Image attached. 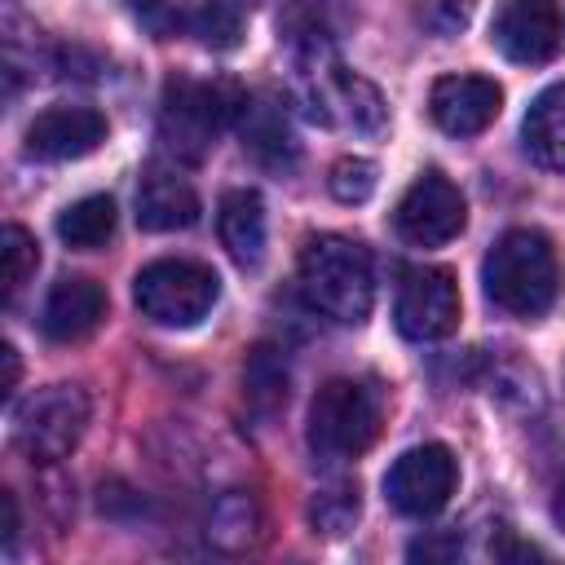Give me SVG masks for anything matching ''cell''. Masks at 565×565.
I'll use <instances>...</instances> for the list:
<instances>
[{
    "label": "cell",
    "instance_id": "1",
    "mask_svg": "<svg viewBox=\"0 0 565 565\" xmlns=\"http://www.w3.org/2000/svg\"><path fill=\"white\" fill-rule=\"evenodd\" d=\"M300 291L331 322H362L375 305L371 252L349 234H313L300 252Z\"/></svg>",
    "mask_w": 565,
    "mask_h": 565
},
{
    "label": "cell",
    "instance_id": "2",
    "mask_svg": "<svg viewBox=\"0 0 565 565\" xmlns=\"http://www.w3.org/2000/svg\"><path fill=\"white\" fill-rule=\"evenodd\" d=\"M486 296L512 318H539L561 291V265L539 230H508L481 265Z\"/></svg>",
    "mask_w": 565,
    "mask_h": 565
},
{
    "label": "cell",
    "instance_id": "3",
    "mask_svg": "<svg viewBox=\"0 0 565 565\" xmlns=\"http://www.w3.org/2000/svg\"><path fill=\"white\" fill-rule=\"evenodd\" d=\"M247 97L234 93V84H212V79H190V75H172L163 84V102H159V141L172 159L199 163L221 128L234 119V110H243Z\"/></svg>",
    "mask_w": 565,
    "mask_h": 565
},
{
    "label": "cell",
    "instance_id": "4",
    "mask_svg": "<svg viewBox=\"0 0 565 565\" xmlns=\"http://www.w3.org/2000/svg\"><path fill=\"white\" fill-rule=\"evenodd\" d=\"M380 419H384V402L371 384L349 375L327 380L309 402V450L322 463L358 459L380 437Z\"/></svg>",
    "mask_w": 565,
    "mask_h": 565
},
{
    "label": "cell",
    "instance_id": "5",
    "mask_svg": "<svg viewBox=\"0 0 565 565\" xmlns=\"http://www.w3.org/2000/svg\"><path fill=\"white\" fill-rule=\"evenodd\" d=\"M88 428V393L79 384L35 388L13 415V441L31 463L66 459Z\"/></svg>",
    "mask_w": 565,
    "mask_h": 565
},
{
    "label": "cell",
    "instance_id": "6",
    "mask_svg": "<svg viewBox=\"0 0 565 565\" xmlns=\"http://www.w3.org/2000/svg\"><path fill=\"white\" fill-rule=\"evenodd\" d=\"M216 296H221V282L199 260H154L132 282V300H137L141 318H150L159 327L203 322L212 313Z\"/></svg>",
    "mask_w": 565,
    "mask_h": 565
},
{
    "label": "cell",
    "instance_id": "7",
    "mask_svg": "<svg viewBox=\"0 0 565 565\" xmlns=\"http://www.w3.org/2000/svg\"><path fill=\"white\" fill-rule=\"evenodd\" d=\"M397 331L406 340H446L459 327V282L441 265H419L402 274L397 287Z\"/></svg>",
    "mask_w": 565,
    "mask_h": 565
},
{
    "label": "cell",
    "instance_id": "8",
    "mask_svg": "<svg viewBox=\"0 0 565 565\" xmlns=\"http://www.w3.org/2000/svg\"><path fill=\"white\" fill-rule=\"evenodd\" d=\"M455 481H459L455 455H450L446 446L428 441V446L406 450V455L388 468L384 494H388V503H393L402 516H419V521H424V516H437V512L450 503Z\"/></svg>",
    "mask_w": 565,
    "mask_h": 565
},
{
    "label": "cell",
    "instance_id": "9",
    "mask_svg": "<svg viewBox=\"0 0 565 565\" xmlns=\"http://www.w3.org/2000/svg\"><path fill=\"white\" fill-rule=\"evenodd\" d=\"M397 234L415 247H441L450 238H459V230L468 225V207L455 181H446L441 172H424L411 181V190L402 194L397 212Z\"/></svg>",
    "mask_w": 565,
    "mask_h": 565
},
{
    "label": "cell",
    "instance_id": "10",
    "mask_svg": "<svg viewBox=\"0 0 565 565\" xmlns=\"http://www.w3.org/2000/svg\"><path fill=\"white\" fill-rule=\"evenodd\" d=\"M106 141V115L93 106H49L26 124V159L40 163H66L84 159Z\"/></svg>",
    "mask_w": 565,
    "mask_h": 565
},
{
    "label": "cell",
    "instance_id": "11",
    "mask_svg": "<svg viewBox=\"0 0 565 565\" xmlns=\"http://www.w3.org/2000/svg\"><path fill=\"white\" fill-rule=\"evenodd\" d=\"M503 88L486 75H441L428 93V115L450 137H477L494 124Z\"/></svg>",
    "mask_w": 565,
    "mask_h": 565
},
{
    "label": "cell",
    "instance_id": "12",
    "mask_svg": "<svg viewBox=\"0 0 565 565\" xmlns=\"http://www.w3.org/2000/svg\"><path fill=\"white\" fill-rule=\"evenodd\" d=\"M503 57L521 66H539L561 49V13L552 0H508L494 18V35Z\"/></svg>",
    "mask_w": 565,
    "mask_h": 565
},
{
    "label": "cell",
    "instance_id": "13",
    "mask_svg": "<svg viewBox=\"0 0 565 565\" xmlns=\"http://www.w3.org/2000/svg\"><path fill=\"white\" fill-rule=\"evenodd\" d=\"M106 318V291L102 282L84 278V274H71V278H57L49 300H44V335L57 340V344H71V340H84L102 327Z\"/></svg>",
    "mask_w": 565,
    "mask_h": 565
},
{
    "label": "cell",
    "instance_id": "14",
    "mask_svg": "<svg viewBox=\"0 0 565 565\" xmlns=\"http://www.w3.org/2000/svg\"><path fill=\"white\" fill-rule=\"evenodd\" d=\"M199 221V194L185 177L168 168H146L137 185V225L168 234V230H190Z\"/></svg>",
    "mask_w": 565,
    "mask_h": 565
},
{
    "label": "cell",
    "instance_id": "15",
    "mask_svg": "<svg viewBox=\"0 0 565 565\" xmlns=\"http://www.w3.org/2000/svg\"><path fill=\"white\" fill-rule=\"evenodd\" d=\"M216 225H221V243L234 256V265L256 269L265 256V203H260V194L256 190H230L221 199Z\"/></svg>",
    "mask_w": 565,
    "mask_h": 565
},
{
    "label": "cell",
    "instance_id": "16",
    "mask_svg": "<svg viewBox=\"0 0 565 565\" xmlns=\"http://www.w3.org/2000/svg\"><path fill=\"white\" fill-rule=\"evenodd\" d=\"M243 146L265 168H287L296 159V137H291L287 115L274 97H256L252 106L243 102Z\"/></svg>",
    "mask_w": 565,
    "mask_h": 565
},
{
    "label": "cell",
    "instance_id": "17",
    "mask_svg": "<svg viewBox=\"0 0 565 565\" xmlns=\"http://www.w3.org/2000/svg\"><path fill=\"white\" fill-rule=\"evenodd\" d=\"M243 402L260 424H269L287 406V362L274 344H256L247 353V362H243Z\"/></svg>",
    "mask_w": 565,
    "mask_h": 565
},
{
    "label": "cell",
    "instance_id": "18",
    "mask_svg": "<svg viewBox=\"0 0 565 565\" xmlns=\"http://www.w3.org/2000/svg\"><path fill=\"white\" fill-rule=\"evenodd\" d=\"M207 539L221 547V552H252L260 539H265V516H260V503L243 490H230L212 503V516H207Z\"/></svg>",
    "mask_w": 565,
    "mask_h": 565
},
{
    "label": "cell",
    "instance_id": "19",
    "mask_svg": "<svg viewBox=\"0 0 565 565\" xmlns=\"http://www.w3.org/2000/svg\"><path fill=\"white\" fill-rule=\"evenodd\" d=\"M521 137L543 168H565V84H552L547 93L534 97Z\"/></svg>",
    "mask_w": 565,
    "mask_h": 565
},
{
    "label": "cell",
    "instance_id": "20",
    "mask_svg": "<svg viewBox=\"0 0 565 565\" xmlns=\"http://www.w3.org/2000/svg\"><path fill=\"white\" fill-rule=\"evenodd\" d=\"M110 234H115V203H110L106 194H88V199L71 203V207L57 216V238H62L66 247L93 252V247H102Z\"/></svg>",
    "mask_w": 565,
    "mask_h": 565
},
{
    "label": "cell",
    "instance_id": "21",
    "mask_svg": "<svg viewBox=\"0 0 565 565\" xmlns=\"http://www.w3.org/2000/svg\"><path fill=\"white\" fill-rule=\"evenodd\" d=\"M358 512H362V499H358V486L353 481H331V486L313 490V499H309V521L327 539L349 534L353 521H358Z\"/></svg>",
    "mask_w": 565,
    "mask_h": 565
},
{
    "label": "cell",
    "instance_id": "22",
    "mask_svg": "<svg viewBox=\"0 0 565 565\" xmlns=\"http://www.w3.org/2000/svg\"><path fill=\"white\" fill-rule=\"evenodd\" d=\"M35 265H40V247H35V238H31L22 225H4V234H0V282H4V305L18 300V291L31 282Z\"/></svg>",
    "mask_w": 565,
    "mask_h": 565
},
{
    "label": "cell",
    "instance_id": "23",
    "mask_svg": "<svg viewBox=\"0 0 565 565\" xmlns=\"http://www.w3.org/2000/svg\"><path fill=\"white\" fill-rule=\"evenodd\" d=\"M331 93L344 106V115H349L353 128H362V132H380L384 128V102H380L375 84H366L353 71H335L331 75Z\"/></svg>",
    "mask_w": 565,
    "mask_h": 565
},
{
    "label": "cell",
    "instance_id": "24",
    "mask_svg": "<svg viewBox=\"0 0 565 565\" xmlns=\"http://www.w3.org/2000/svg\"><path fill=\"white\" fill-rule=\"evenodd\" d=\"M190 31L207 44V49H234L243 35V13L238 0H203L190 18Z\"/></svg>",
    "mask_w": 565,
    "mask_h": 565
},
{
    "label": "cell",
    "instance_id": "25",
    "mask_svg": "<svg viewBox=\"0 0 565 565\" xmlns=\"http://www.w3.org/2000/svg\"><path fill=\"white\" fill-rule=\"evenodd\" d=\"M327 185H331V194H335L340 203H366V199L375 194L380 177H375V163H371V159L344 154V159H335V168H331Z\"/></svg>",
    "mask_w": 565,
    "mask_h": 565
},
{
    "label": "cell",
    "instance_id": "26",
    "mask_svg": "<svg viewBox=\"0 0 565 565\" xmlns=\"http://www.w3.org/2000/svg\"><path fill=\"white\" fill-rule=\"evenodd\" d=\"M468 18H472V0H424V9H419V22L441 40L459 35L468 26Z\"/></svg>",
    "mask_w": 565,
    "mask_h": 565
},
{
    "label": "cell",
    "instance_id": "27",
    "mask_svg": "<svg viewBox=\"0 0 565 565\" xmlns=\"http://www.w3.org/2000/svg\"><path fill=\"white\" fill-rule=\"evenodd\" d=\"M128 9H132L141 22H150L154 31H168V26L181 18L185 0H128Z\"/></svg>",
    "mask_w": 565,
    "mask_h": 565
},
{
    "label": "cell",
    "instance_id": "28",
    "mask_svg": "<svg viewBox=\"0 0 565 565\" xmlns=\"http://www.w3.org/2000/svg\"><path fill=\"white\" fill-rule=\"evenodd\" d=\"M0 362H4V380H0V393L9 397L18 388V375H22V362H18V349L13 344H0Z\"/></svg>",
    "mask_w": 565,
    "mask_h": 565
},
{
    "label": "cell",
    "instance_id": "29",
    "mask_svg": "<svg viewBox=\"0 0 565 565\" xmlns=\"http://www.w3.org/2000/svg\"><path fill=\"white\" fill-rule=\"evenodd\" d=\"M13 534H18V499L9 490H0V539L13 543Z\"/></svg>",
    "mask_w": 565,
    "mask_h": 565
},
{
    "label": "cell",
    "instance_id": "30",
    "mask_svg": "<svg viewBox=\"0 0 565 565\" xmlns=\"http://www.w3.org/2000/svg\"><path fill=\"white\" fill-rule=\"evenodd\" d=\"M459 552V543H411V556H455Z\"/></svg>",
    "mask_w": 565,
    "mask_h": 565
},
{
    "label": "cell",
    "instance_id": "31",
    "mask_svg": "<svg viewBox=\"0 0 565 565\" xmlns=\"http://www.w3.org/2000/svg\"><path fill=\"white\" fill-rule=\"evenodd\" d=\"M494 556H521V561H534L539 552H534V547H525V543H512V539H503V543L494 547Z\"/></svg>",
    "mask_w": 565,
    "mask_h": 565
},
{
    "label": "cell",
    "instance_id": "32",
    "mask_svg": "<svg viewBox=\"0 0 565 565\" xmlns=\"http://www.w3.org/2000/svg\"><path fill=\"white\" fill-rule=\"evenodd\" d=\"M556 521H561V530H565V486L556 490Z\"/></svg>",
    "mask_w": 565,
    "mask_h": 565
},
{
    "label": "cell",
    "instance_id": "33",
    "mask_svg": "<svg viewBox=\"0 0 565 565\" xmlns=\"http://www.w3.org/2000/svg\"><path fill=\"white\" fill-rule=\"evenodd\" d=\"M238 4H260V0H238Z\"/></svg>",
    "mask_w": 565,
    "mask_h": 565
}]
</instances>
